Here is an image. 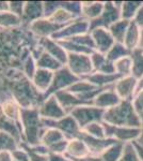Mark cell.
Segmentation results:
<instances>
[{"label":"cell","instance_id":"52","mask_svg":"<svg viewBox=\"0 0 143 161\" xmlns=\"http://www.w3.org/2000/svg\"><path fill=\"white\" fill-rule=\"evenodd\" d=\"M0 161H14L11 152H0Z\"/></svg>","mask_w":143,"mask_h":161},{"label":"cell","instance_id":"5","mask_svg":"<svg viewBox=\"0 0 143 161\" xmlns=\"http://www.w3.org/2000/svg\"><path fill=\"white\" fill-rule=\"evenodd\" d=\"M69 115L74 117L81 130L87 127L88 125L92 123H97V121H104V115L105 111L97 108L94 104H84L80 105L73 110Z\"/></svg>","mask_w":143,"mask_h":161},{"label":"cell","instance_id":"9","mask_svg":"<svg viewBox=\"0 0 143 161\" xmlns=\"http://www.w3.org/2000/svg\"><path fill=\"white\" fill-rule=\"evenodd\" d=\"M43 123L46 128L58 129L59 131H61L65 136L67 140H73L76 139V137H79L82 131L81 128L79 127V125L77 124V121L69 114H67L63 118L58 119V120L43 119Z\"/></svg>","mask_w":143,"mask_h":161},{"label":"cell","instance_id":"13","mask_svg":"<svg viewBox=\"0 0 143 161\" xmlns=\"http://www.w3.org/2000/svg\"><path fill=\"white\" fill-rule=\"evenodd\" d=\"M88 32H90V23L80 17V19H75L71 24L64 26L61 30H59L54 36L53 39L56 41L69 40V39L75 38L80 35H84Z\"/></svg>","mask_w":143,"mask_h":161},{"label":"cell","instance_id":"18","mask_svg":"<svg viewBox=\"0 0 143 161\" xmlns=\"http://www.w3.org/2000/svg\"><path fill=\"white\" fill-rule=\"evenodd\" d=\"M79 137H81V139L84 140V142L87 144L88 148H89V152H90V155L97 156V157H100V155L103 154L106 149L109 148V147H110L111 145H113L114 143H116L114 140L108 139V137H105V139H98V137L90 136L82 131H81V134H80Z\"/></svg>","mask_w":143,"mask_h":161},{"label":"cell","instance_id":"50","mask_svg":"<svg viewBox=\"0 0 143 161\" xmlns=\"http://www.w3.org/2000/svg\"><path fill=\"white\" fill-rule=\"evenodd\" d=\"M132 145H134V148L136 150V154L138 158H139V160L143 161V145L139 141L132 142Z\"/></svg>","mask_w":143,"mask_h":161},{"label":"cell","instance_id":"19","mask_svg":"<svg viewBox=\"0 0 143 161\" xmlns=\"http://www.w3.org/2000/svg\"><path fill=\"white\" fill-rule=\"evenodd\" d=\"M44 17V2L43 1H26L24 14L22 20L24 26H29L35 20Z\"/></svg>","mask_w":143,"mask_h":161},{"label":"cell","instance_id":"12","mask_svg":"<svg viewBox=\"0 0 143 161\" xmlns=\"http://www.w3.org/2000/svg\"><path fill=\"white\" fill-rule=\"evenodd\" d=\"M67 90L74 93V95H76L79 99L84 101L88 104H93V101L103 89L96 87L95 85L90 83L88 80L80 79Z\"/></svg>","mask_w":143,"mask_h":161},{"label":"cell","instance_id":"54","mask_svg":"<svg viewBox=\"0 0 143 161\" xmlns=\"http://www.w3.org/2000/svg\"><path fill=\"white\" fill-rule=\"evenodd\" d=\"M9 11V1H0V12Z\"/></svg>","mask_w":143,"mask_h":161},{"label":"cell","instance_id":"17","mask_svg":"<svg viewBox=\"0 0 143 161\" xmlns=\"http://www.w3.org/2000/svg\"><path fill=\"white\" fill-rule=\"evenodd\" d=\"M38 45L43 48L44 52L48 53L54 58L61 62L63 66H65L67 62V57H69V53L64 50L61 46L58 41L54 40L53 38H43L38 39Z\"/></svg>","mask_w":143,"mask_h":161},{"label":"cell","instance_id":"8","mask_svg":"<svg viewBox=\"0 0 143 161\" xmlns=\"http://www.w3.org/2000/svg\"><path fill=\"white\" fill-rule=\"evenodd\" d=\"M65 66L78 79H87L94 72L91 55L87 54H69Z\"/></svg>","mask_w":143,"mask_h":161},{"label":"cell","instance_id":"14","mask_svg":"<svg viewBox=\"0 0 143 161\" xmlns=\"http://www.w3.org/2000/svg\"><path fill=\"white\" fill-rule=\"evenodd\" d=\"M138 80L132 75L120 77L114 84V90L122 101H132L137 93Z\"/></svg>","mask_w":143,"mask_h":161},{"label":"cell","instance_id":"40","mask_svg":"<svg viewBox=\"0 0 143 161\" xmlns=\"http://www.w3.org/2000/svg\"><path fill=\"white\" fill-rule=\"evenodd\" d=\"M130 53L131 52L129 51L123 43L115 42L114 45L110 48V51H109L106 55H107V57L112 62H115V61H118L119 59L124 58V57H126V56H129Z\"/></svg>","mask_w":143,"mask_h":161},{"label":"cell","instance_id":"48","mask_svg":"<svg viewBox=\"0 0 143 161\" xmlns=\"http://www.w3.org/2000/svg\"><path fill=\"white\" fill-rule=\"evenodd\" d=\"M13 160L14 161H29V154L24 147H18L14 152H12Z\"/></svg>","mask_w":143,"mask_h":161},{"label":"cell","instance_id":"23","mask_svg":"<svg viewBox=\"0 0 143 161\" xmlns=\"http://www.w3.org/2000/svg\"><path fill=\"white\" fill-rule=\"evenodd\" d=\"M56 98L58 99L59 103L61 104L62 108H64V111L66 112L67 114H69L73 110H75L76 108L80 105H84L88 104L84 101H82L81 99L77 97L76 95L72 93L69 90H62V92H58L54 93Z\"/></svg>","mask_w":143,"mask_h":161},{"label":"cell","instance_id":"21","mask_svg":"<svg viewBox=\"0 0 143 161\" xmlns=\"http://www.w3.org/2000/svg\"><path fill=\"white\" fill-rule=\"evenodd\" d=\"M91 60H92L93 70L97 73L104 74H115L114 69V62H112L105 54L93 52L91 54Z\"/></svg>","mask_w":143,"mask_h":161},{"label":"cell","instance_id":"15","mask_svg":"<svg viewBox=\"0 0 143 161\" xmlns=\"http://www.w3.org/2000/svg\"><path fill=\"white\" fill-rule=\"evenodd\" d=\"M90 33L94 42L95 51L101 54H107L115 43L110 31L107 28H94L91 29Z\"/></svg>","mask_w":143,"mask_h":161},{"label":"cell","instance_id":"43","mask_svg":"<svg viewBox=\"0 0 143 161\" xmlns=\"http://www.w3.org/2000/svg\"><path fill=\"white\" fill-rule=\"evenodd\" d=\"M135 108L137 110L138 113L143 112V76L141 79L138 80V87H137V93L132 100Z\"/></svg>","mask_w":143,"mask_h":161},{"label":"cell","instance_id":"44","mask_svg":"<svg viewBox=\"0 0 143 161\" xmlns=\"http://www.w3.org/2000/svg\"><path fill=\"white\" fill-rule=\"evenodd\" d=\"M62 7L69 10L78 19L81 17V1H62Z\"/></svg>","mask_w":143,"mask_h":161},{"label":"cell","instance_id":"39","mask_svg":"<svg viewBox=\"0 0 143 161\" xmlns=\"http://www.w3.org/2000/svg\"><path fill=\"white\" fill-rule=\"evenodd\" d=\"M20 147V144L17 140L11 134L0 130V152H14Z\"/></svg>","mask_w":143,"mask_h":161},{"label":"cell","instance_id":"24","mask_svg":"<svg viewBox=\"0 0 143 161\" xmlns=\"http://www.w3.org/2000/svg\"><path fill=\"white\" fill-rule=\"evenodd\" d=\"M105 1H81V19L93 22L101 15Z\"/></svg>","mask_w":143,"mask_h":161},{"label":"cell","instance_id":"45","mask_svg":"<svg viewBox=\"0 0 143 161\" xmlns=\"http://www.w3.org/2000/svg\"><path fill=\"white\" fill-rule=\"evenodd\" d=\"M120 161H140L136 154V150L134 148L132 143H127V144H125L123 156H122Z\"/></svg>","mask_w":143,"mask_h":161},{"label":"cell","instance_id":"2","mask_svg":"<svg viewBox=\"0 0 143 161\" xmlns=\"http://www.w3.org/2000/svg\"><path fill=\"white\" fill-rule=\"evenodd\" d=\"M0 85L6 88L18 104L24 108H38L45 100V96L38 92L32 82L25 75L17 79L0 80Z\"/></svg>","mask_w":143,"mask_h":161},{"label":"cell","instance_id":"42","mask_svg":"<svg viewBox=\"0 0 143 161\" xmlns=\"http://www.w3.org/2000/svg\"><path fill=\"white\" fill-rule=\"evenodd\" d=\"M38 67H36V60L33 57V55H30L27 58V60L25 61L24 67H23V73L27 79H29L30 80H32V77L34 76Z\"/></svg>","mask_w":143,"mask_h":161},{"label":"cell","instance_id":"20","mask_svg":"<svg viewBox=\"0 0 143 161\" xmlns=\"http://www.w3.org/2000/svg\"><path fill=\"white\" fill-rule=\"evenodd\" d=\"M121 99L118 96V93L115 92L113 87L105 88L98 93L97 97L95 98L93 101V104L97 108H101L104 111H107L109 108H112L114 106H116L121 102Z\"/></svg>","mask_w":143,"mask_h":161},{"label":"cell","instance_id":"4","mask_svg":"<svg viewBox=\"0 0 143 161\" xmlns=\"http://www.w3.org/2000/svg\"><path fill=\"white\" fill-rule=\"evenodd\" d=\"M104 123L120 127L140 128V114L132 101H121L116 106L105 111Z\"/></svg>","mask_w":143,"mask_h":161},{"label":"cell","instance_id":"22","mask_svg":"<svg viewBox=\"0 0 143 161\" xmlns=\"http://www.w3.org/2000/svg\"><path fill=\"white\" fill-rule=\"evenodd\" d=\"M54 72L49 71V70L38 68L34 76L31 80V82L34 85V87L41 93H43L44 96H45V93L48 92L49 88L51 86V83H53L54 80Z\"/></svg>","mask_w":143,"mask_h":161},{"label":"cell","instance_id":"11","mask_svg":"<svg viewBox=\"0 0 143 161\" xmlns=\"http://www.w3.org/2000/svg\"><path fill=\"white\" fill-rule=\"evenodd\" d=\"M38 108L41 117L47 120H58L67 115L54 95L45 98V100L41 103Z\"/></svg>","mask_w":143,"mask_h":161},{"label":"cell","instance_id":"38","mask_svg":"<svg viewBox=\"0 0 143 161\" xmlns=\"http://www.w3.org/2000/svg\"><path fill=\"white\" fill-rule=\"evenodd\" d=\"M114 69H115V74H118L120 77L129 76L132 73V60L130 55L126 56L124 58L119 59L118 61L114 62Z\"/></svg>","mask_w":143,"mask_h":161},{"label":"cell","instance_id":"53","mask_svg":"<svg viewBox=\"0 0 143 161\" xmlns=\"http://www.w3.org/2000/svg\"><path fill=\"white\" fill-rule=\"evenodd\" d=\"M72 161H101L100 157H97V156H87L84 158H80V159H71Z\"/></svg>","mask_w":143,"mask_h":161},{"label":"cell","instance_id":"35","mask_svg":"<svg viewBox=\"0 0 143 161\" xmlns=\"http://www.w3.org/2000/svg\"><path fill=\"white\" fill-rule=\"evenodd\" d=\"M129 24H130V22L121 19L108 28L115 42H118V43L124 42V39H125V36H126L127 29H128V27H129Z\"/></svg>","mask_w":143,"mask_h":161},{"label":"cell","instance_id":"7","mask_svg":"<svg viewBox=\"0 0 143 161\" xmlns=\"http://www.w3.org/2000/svg\"><path fill=\"white\" fill-rule=\"evenodd\" d=\"M122 1H105V8L98 19L90 23V30L94 28H108L121 19Z\"/></svg>","mask_w":143,"mask_h":161},{"label":"cell","instance_id":"41","mask_svg":"<svg viewBox=\"0 0 143 161\" xmlns=\"http://www.w3.org/2000/svg\"><path fill=\"white\" fill-rule=\"evenodd\" d=\"M82 132L85 134L93 137H98V139H105L106 132H105V126H104V121H97V123H92L88 125L82 129Z\"/></svg>","mask_w":143,"mask_h":161},{"label":"cell","instance_id":"55","mask_svg":"<svg viewBox=\"0 0 143 161\" xmlns=\"http://www.w3.org/2000/svg\"><path fill=\"white\" fill-rule=\"evenodd\" d=\"M140 130H141V137H140V141H143V112L140 113Z\"/></svg>","mask_w":143,"mask_h":161},{"label":"cell","instance_id":"25","mask_svg":"<svg viewBox=\"0 0 143 161\" xmlns=\"http://www.w3.org/2000/svg\"><path fill=\"white\" fill-rule=\"evenodd\" d=\"M65 156L69 159H80L90 156L89 148L81 137H76L69 141Z\"/></svg>","mask_w":143,"mask_h":161},{"label":"cell","instance_id":"36","mask_svg":"<svg viewBox=\"0 0 143 161\" xmlns=\"http://www.w3.org/2000/svg\"><path fill=\"white\" fill-rule=\"evenodd\" d=\"M125 144L123 143H114L100 155L101 161H120L123 156Z\"/></svg>","mask_w":143,"mask_h":161},{"label":"cell","instance_id":"51","mask_svg":"<svg viewBox=\"0 0 143 161\" xmlns=\"http://www.w3.org/2000/svg\"><path fill=\"white\" fill-rule=\"evenodd\" d=\"M49 161H72L65 155H54L50 154L49 156Z\"/></svg>","mask_w":143,"mask_h":161},{"label":"cell","instance_id":"30","mask_svg":"<svg viewBox=\"0 0 143 161\" xmlns=\"http://www.w3.org/2000/svg\"><path fill=\"white\" fill-rule=\"evenodd\" d=\"M48 19L58 26L64 27V26L74 22L75 19H77L78 17L75 16L73 13L69 12V10H66L65 8L62 7V1H61L60 2V7L56 10V12H54L50 17H48Z\"/></svg>","mask_w":143,"mask_h":161},{"label":"cell","instance_id":"56","mask_svg":"<svg viewBox=\"0 0 143 161\" xmlns=\"http://www.w3.org/2000/svg\"><path fill=\"white\" fill-rule=\"evenodd\" d=\"M138 48L143 52V29H141V39H140L139 47H138Z\"/></svg>","mask_w":143,"mask_h":161},{"label":"cell","instance_id":"32","mask_svg":"<svg viewBox=\"0 0 143 161\" xmlns=\"http://www.w3.org/2000/svg\"><path fill=\"white\" fill-rule=\"evenodd\" d=\"M29 154V161H49V150L44 145L40 144L38 146H28L26 144H20Z\"/></svg>","mask_w":143,"mask_h":161},{"label":"cell","instance_id":"37","mask_svg":"<svg viewBox=\"0 0 143 161\" xmlns=\"http://www.w3.org/2000/svg\"><path fill=\"white\" fill-rule=\"evenodd\" d=\"M132 60V73L131 75L137 80L143 76V52L139 48L132 51L130 53Z\"/></svg>","mask_w":143,"mask_h":161},{"label":"cell","instance_id":"16","mask_svg":"<svg viewBox=\"0 0 143 161\" xmlns=\"http://www.w3.org/2000/svg\"><path fill=\"white\" fill-rule=\"evenodd\" d=\"M63 27L58 26L57 24L51 22L49 19H43L35 20L29 26V29L36 38H53L59 30H61Z\"/></svg>","mask_w":143,"mask_h":161},{"label":"cell","instance_id":"27","mask_svg":"<svg viewBox=\"0 0 143 161\" xmlns=\"http://www.w3.org/2000/svg\"><path fill=\"white\" fill-rule=\"evenodd\" d=\"M120 79L118 74H104V73H97V72H93L92 74L89 75L87 79L90 83L95 85L96 87L105 89V88L113 87L116 80Z\"/></svg>","mask_w":143,"mask_h":161},{"label":"cell","instance_id":"31","mask_svg":"<svg viewBox=\"0 0 143 161\" xmlns=\"http://www.w3.org/2000/svg\"><path fill=\"white\" fill-rule=\"evenodd\" d=\"M36 60V67L40 69H45L49 70V71L56 72L57 70H59L60 68L63 67V64L60 61L57 60L56 58H54L51 55H49L46 52H42L40 54V56L35 59Z\"/></svg>","mask_w":143,"mask_h":161},{"label":"cell","instance_id":"10","mask_svg":"<svg viewBox=\"0 0 143 161\" xmlns=\"http://www.w3.org/2000/svg\"><path fill=\"white\" fill-rule=\"evenodd\" d=\"M79 80L80 79H78L76 75H74L69 71L66 66H63L62 68L57 70L54 73L53 83H51V86L49 88V90L45 93V98H47L51 95H54L58 92L67 90Z\"/></svg>","mask_w":143,"mask_h":161},{"label":"cell","instance_id":"26","mask_svg":"<svg viewBox=\"0 0 143 161\" xmlns=\"http://www.w3.org/2000/svg\"><path fill=\"white\" fill-rule=\"evenodd\" d=\"M0 130L7 132V133L11 134L12 136H14L19 144L24 143L22 125L19 123H16V121L12 120V119L7 118L6 116H3L1 113H0Z\"/></svg>","mask_w":143,"mask_h":161},{"label":"cell","instance_id":"1","mask_svg":"<svg viewBox=\"0 0 143 161\" xmlns=\"http://www.w3.org/2000/svg\"><path fill=\"white\" fill-rule=\"evenodd\" d=\"M38 46V38L23 25L14 29L0 28V80L24 75L23 67Z\"/></svg>","mask_w":143,"mask_h":161},{"label":"cell","instance_id":"28","mask_svg":"<svg viewBox=\"0 0 143 161\" xmlns=\"http://www.w3.org/2000/svg\"><path fill=\"white\" fill-rule=\"evenodd\" d=\"M140 39H141V28L134 22H130L123 44L129 51L132 52L139 47Z\"/></svg>","mask_w":143,"mask_h":161},{"label":"cell","instance_id":"29","mask_svg":"<svg viewBox=\"0 0 143 161\" xmlns=\"http://www.w3.org/2000/svg\"><path fill=\"white\" fill-rule=\"evenodd\" d=\"M65 140H67L65 136L61 131H59L58 129L46 128L45 132L43 133L42 140H41V144L44 145L49 150L54 145H57L62 141H65Z\"/></svg>","mask_w":143,"mask_h":161},{"label":"cell","instance_id":"46","mask_svg":"<svg viewBox=\"0 0 143 161\" xmlns=\"http://www.w3.org/2000/svg\"><path fill=\"white\" fill-rule=\"evenodd\" d=\"M25 2L26 1H9V11L22 19L24 14Z\"/></svg>","mask_w":143,"mask_h":161},{"label":"cell","instance_id":"49","mask_svg":"<svg viewBox=\"0 0 143 161\" xmlns=\"http://www.w3.org/2000/svg\"><path fill=\"white\" fill-rule=\"evenodd\" d=\"M132 22H134L135 24H137L141 29H143V4L139 9V11H138V13L136 14V16H135V19Z\"/></svg>","mask_w":143,"mask_h":161},{"label":"cell","instance_id":"34","mask_svg":"<svg viewBox=\"0 0 143 161\" xmlns=\"http://www.w3.org/2000/svg\"><path fill=\"white\" fill-rule=\"evenodd\" d=\"M23 26V20L19 16L10 11L0 12V28L1 29H14Z\"/></svg>","mask_w":143,"mask_h":161},{"label":"cell","instance_id":"3","mask_svg":"<svg viewBox=\"0 0 143 161\" xmlns=\"http://www.w3.org/2000/svg\"><path fill=\"white\" fill-rule=\"evenodd\" d=\"M20 124H22L23 136H24L23 144H26L28 146L40 145L43 133L46 130V127L43 123V118L38 113V108H22Z\"/></svg>","mask_w":143,"mask_h":161},{"label":"cell","instance_id":"6","mask_svg":"<svg viewBox=\"0 0 143 161\" xmlns=\"http://www.w3.org/2000/svg\"><path fill=\"white\" fill-rule=\"evenodd\" d=\"M104 126H105L106 137L112 139L115 142L127 144V143L139 141L141 137L140 128L113 126V125H109L107 123H104Z\"/></svg>","mask_w":143,"mask_h":161},{"label":"cell","instance_id":"47","mask_svg":"<svg viewBox=\"0 0 143 161\" xmlns=\"http://www.w3.org/2000/svg\"><path fill=\"white\" fill-rule=\"evenodd\" d=\"M43 2H44V17L48 19L60 7V2L61 1H43Z\"/></svg>","mask_w":143,"mask_h":161},{"label":"cell","instance_id":"33","mask_svg":"<svg viewBox=\"0 0 143 161\" xmlns=\"http://www.w3.org/2000/svg\"><path fill=\"white\" fill-rule=\"evenodd\" d=\"M143 1H122L121 3V19L132 22L142 7Z\"/></svg>","mask_w":143,"mask_h":161},{"label":"cell","instance_id":"57","mask_svg":"<svg viewBox=\"0 0 143 161\" xmlns=\"http://www.w3.org/2000/svg\"><path fill=\"white\" fill-rule=\"evenodd\" d=\"M139 142H140V143H141V144L143 145V141H140V140H139Z\"/></svg>","mask_w":143,"mask_h":161}]
</instances>
